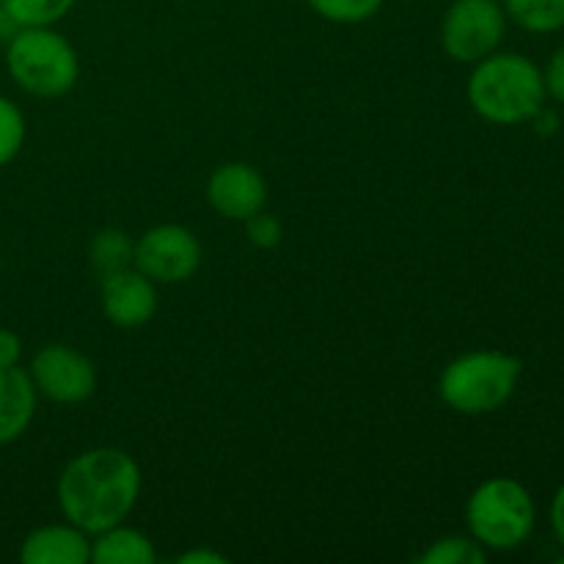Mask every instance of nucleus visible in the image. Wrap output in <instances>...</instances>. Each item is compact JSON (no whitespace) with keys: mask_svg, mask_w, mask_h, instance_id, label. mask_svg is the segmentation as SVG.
Returning a JSON list of instances; mask_svg holds the SVG:
<instances>
[{"mask_svg":"<svg viewBox=\"0 0 564 564\" xmlns=\"http://www.w3.org/2000/svg\"><path fill=\"white\" fill-rule=\"evenodd\" d=\"M468 99L474 110L496 124H521L534 119L545 102L543 72L518 53H490L477 61Z\"/></svg>","mask_w":564,"mask_h":564,"instance_id":"nucleus-2","label":"nucleus"},{"mask_svg":"<svg viewBox=\"0 0 564 564\" xmlns=\"http://www.w3.org/2000/svg\"><path fill=\"white\" fill-rule=\"evenodd\" d=\"M132 262L147 279L176 284L196 273L202 246L185 226H158L132 246Z\"/></svg>","mask_w":564,"mask_h":564,"instance_id":"nucleus-7","label":"nucleus"},{"mask_svg":"<svg viewBox=\"0 0 564 564\" xmlns=\"http://www.w3.org/2000/svg\"><path fill=\"white\" fill-rule=\"evenodd\" d=\"M31 380L53 402H83L94 394L97 372L83 352L66 345H50L36 352Z\"/></svg>","mask_w":564,"mask_h":564,"instance_id":"nucleus-8","label":"nucleus"},{"mask_svg":"<svg viewBox=\"0 0 564 564\" xmlns=\"http://www.w3.org/2000/svg\"><path fill=\"white\" fill-rule=\"evenodd\" d=\"M319 17L341 25H356V22L372 20L380 11L383 0H308Z\"/></svg>","mask_w":564,"mask_h":564,"instance_id":"nucleus-17","label":"nucleus"},{"mask_svg":"<svg viewBox=\"0 0 564 564\" xmlns=\"http://www.w3.org/2000/svg\"><path fill=\"white\" fill-rule=\"evenodd\" d=\"M468 527L474 540L485 549H518L534 529L532 496L516 479H488L468 501Z\"/></svg>","mask_w":564,"mask_h":564,"instance_id":"nucleus-5","label":"nucleus"},{"mask_svg":"<svg viewBox=\"0 0 564 564\" xmlns=\"http://www.w3.org/2000/svg\"><path fill=\"white\" fill-rule=\"evenodd\" d=\"M505 25L507 14L499 0H455L441 25L444 50L455 61L477 64L496 53Z\"/></svg>","mask_w":564,"mask_h":564,"instance_id":"nucleus-6","label":"nucleus"},{"mask_svg":"<svg viewBox=\"0 0 564 564\" xmlns=\"http://www.w3.org/2000/svg\"><path fill=\"white\" fill-rule=\"evenodd\" d=\"M207 198L224 218L248 220L251 215L262 213L268 202V185L246 163L220 165L207 185Z\"/></svg>","mask_w":564,"mask_h":564,"instance_id":"nucleus-9","label":"nucleus"},{"mask_svg":"<svg viewBox=\"0 0 564 564\" xmlns=\"http://www.w3.org/2000/svg\"><path fill=\"white\" fill-rule=\"evenodd\" d=\"M20 28H50L69 14L75 0H3Z\"/></svg>","mask_w":564,"mask_h":564,"instance_id":"nucleus-16","label":"nucleus"},{"mask_svg":"<svg viewBox=\"0 0 564 564\" xmlns=\"http://www.w3.org/2000/svg\"><path fill=\"white\" fill-rule=\"evenodd\" d=\"M20 352H22L20 336L11 334V330H0V369L17 367Z\"/></svg>","mask_w":564,"mask_h":564,"instance_id":"nucleus-22","label":"nucleus"},{"mask_svg":"<svg viewBox=\"0 0 564 564\" xmlns=\"http://www.w3.org/2000/svg\"><path fill=\"white\" fill-rule=\"evenodd\" d=\"M17 86L36 97H58L77 80V55L61 33L50 28H20L6 53Z\"/></svg>","mask_w":564,"mask_h":564,"instance_id":"nucleus-4","label":"nucleus"},{"mask_svg":"<svg viewBox=\"0 0 564 564\" xmlns=\"http://www.w3.org/2000/svg\"><path fill=\"white\" fill-rule=\"evenodd\" d=\"M505 14L532 33L564 28V0H505Z\"/></svg>","mask_w":564,"mask_h":564,"instance_id":"nucleus-14","label":"nucleus"},{"mask_svg":"<svg viewBox=\"0 0 564 564\" xmlns=\"http://www.w3.org/2000/svg\"><path fill=\"white\" fill-rule=\"evenodd\" d=\"M91 562L97 564H152L154 549L135 529L110 527L91 543Z\"/></svg>","mask_w":564,"mask_h":564,"instance_id":"nucleus-13","label":"nucleus"},{"mask_svg":"<svg viewBox=\"0 0 564 564\" xmlns=\"http://www.w3.org/2000/svg\"><path fill=\"white\" fill-rule=\"evenodd\" d=\"M545 80V94L556 99V102H564V44L551 55L549 66L543 72Z\"/></svg>","mask_w":564,"mask_h":564,"instance_id":"nucleus-21","label":"nucleus"},{"mask_svg":"<svg viewBox=\"0 0 564 564\" xmlns=\"http://www.w3.org/2000/svg\"><path fill=\"white\" fill-rule=\"evenodd\" d=\"M182 564H198V562H207V564H218V562H226L224 556L218 554H204V551H193V554H185L180 560Z\"/></svg>","mask_w":564,"mask_h":564,"instance_id":"nucleus-25","label":"nucleus"},{"mask_svg":"<svg viewBox=\"0 0 564 564\" xmlns=\"http://www.w3.org/2000/svg\"><path fill=\"white\" fill-rule=\"evenodd\" d=\"M551 527H554L556 538L564 545V485L556 490L554 496V505H551Z\"/></svg>","mask_w":564,"mask_h":564,"instance_id":"nucleus-23","label":"nucleus"},{"mask_svg":"<svg viewBox=\"0 0 564 564\" xmlns=\"http://www.w3.org/2000/svg\"><path fill=\"white\" fill-rule=\"evenodd\" d=\"M248 240L259 248H273L281 240V224L273 215L257 213L248 218Z\"/></svg>","mask_w":564,"mask_h":564,"instance_id":"nucleus-20","label":"nucleus"},{"mask_svg":"<svg viewBox=\"0 0 564 564\" xmlns=\"http://www.w3.org/2000/svg\"><path fill=\"white\" fill-rule=\"evenodd\" d=\"M138 490L141 474L127 452L94 449L64 468L58 501L72 527L99 534L130 516Z\"/></svg>","mask_w":564,"mask_h":564,"instance_id":"nucleus-1","label":"nucleus"},{"mask_svg":"<svg viewBox=\"0 0 564 564\" xmlns=\"http://www.w3.org/2000/svg\"><path fill=\"white\" fill-rule=\"evenodd\" d=\"M17 31H20V22H17L14 17H11V11L6 9V3H3V0H0V42L9 44L11 39H14Z\"/></svg>","mask_w":564,"mask_h":564,"instance_id":"nucleus-24","label":"nucleus"},{"mask_svg":"<svg viewBox=\"0 0 564 564\" xmlns=\"http://www.w3.org/2000/svg\"><path fill=\"white\" fill-rule=\"evenodd\" d=\"M424 564H482L485 551L477 540L466 538H446L438 540L422 556Z\"/></svg>","mask_w":564,"mask_h":564,"instance_id":"nucleus-18","label":"nucleus"},{"mask_svg":"<svg viewBox=\"0 0 564 564\" xmlns=\"http://www.w3.org/2000/svg\"><path fill=\"white\" fill-rule=\"evenodd\" d=\"M22 141H25V119L14 102L0 97V165L17 158Z\"/></svg>","mask_w":564,"mask_h":564,"instance_id":"nucleus-19","label":"nucleus"},{"mask_svg":"<svg viewBox=\"0 0 564 564\" xmlns=\"http://www.w3.org/2000/svg\"><path fill=\"white\" fill-rule=\"evenodd\" d=\"M521 378V361L496 350L455 358L441 375V397L455 411L479 416L505 405Z\"/></svg>","mask_w":564,"mask_h":564,"instance_id":"nucleus-3","label":"nucleus"},{"mask_svg":"<svg viewBox=\"0 0 564 564\" xmlns=\"http://www.w3.org/2000/svg\"><path fill=\"white\" fill-rule=\"evenodd\" d=\"M20 560L25 564H86L91 560V543L77 527H44L28 534Z\"/></svg>","mask_w":564,"mask_h":564,"instance_id":"nucleus-11","label":"nucleus"},{"mask_svg":"<svg viewBox=\"0 0 564 564\" xmlns=\"http://www.w3.org/2000/svg\"><path fill=\"white\" fill-rule=\"evenodd\" d=\"M132 262V242L121 231L108 229L99 231L91 242V264L102 279L127 270Z\"/></svg>","mask_w":564,"mask_h":564,"instance_id":"nucleus-15","label":"nucleus"},{"mask_svg":"<svg viewBox=\"0 0 564 564\" xmlns=\"http://www.w3.org/2000/svg\"><path fill=\"white\" fill-rule=\"evenodd\" d=\"M102 306L110 323H116L119 328H141L158 308L152 279H147L141 270L130 268L108 275L102 279Z\"/></svg>","mask_w":564,"mask_h":564,"instance_id":"nucleus-10","label":"nucleus"},{"mask_svg":"<svg viewBox=\"0 0 564 564\" xmlns=\"http://www.w3.org/2000/svg\"><path fill=\"white\" fill-rule=\"evenodd\" d=\"M36 411V386L22 369H0V444L20 438Z\"/></svg>","mask_w":564,"mask_h":564,"instance_id":"nucleus-12","label":"nucleus"}]
</instances>
